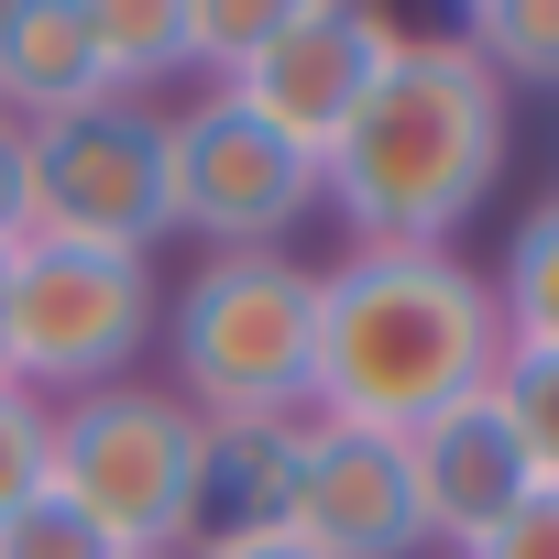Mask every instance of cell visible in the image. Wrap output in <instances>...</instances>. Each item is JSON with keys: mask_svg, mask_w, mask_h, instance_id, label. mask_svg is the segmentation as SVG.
<instances>
[{"mask_svg": "<svg viewBox=\"0 0 559 559\" xmlns=\"http://www.w3.org/2000/svg\"><path fill=\"white\" fill-rule=\"evenodd\" d=\"M515 99L461 34H395L373 99L319 154V209H341L352 252H450L472 209L504 187Z\"/></svg>", "mask_w": 559, "mask_h": 559, "instance_id": "cell-1", "label": "cell"}, {"mask_svg": "<svg viewBox=\"0 0 559 559\" xmlns=\"http://www.w3.org/2000/svg\"><path fill=\"white\" fill-rule=\"evenodd\" d=\"M504 373L493 274L461 252H341L319 263V384L308 417L417 439Z\"/></svg>", "mask_w": 559, "mask_h": 559, "instance_id": "cell-2", "label": "cell"}, {"mask_svg": "<svg viewBox=\"0 0 559 559\" xmlns=\"http://www.w3.org/2000/svg\"><path fill=\"white\" fill-rule=\"evenodd\" d=\"M176 395L198 417H308L319 384V263L297 252H198L165 297Z\"/></svg>", "mask_w": 559, "mask_h": 559, "instance_id": "cell-3", "label": "cell"}, {"mask_svg": "<svg viewBox=\"0 0 559 559\" xmlns=\"http://www.w3.org/2000/svg\"><path fill=\"white\" fill-rule=\"evenodd\" d=\"M198 461H209V417L176 384H99L78 406H56V461L45 483L121 548V559H187L198 548Z\"/></svg>", "mask_w": 559, "mask_h": 559, "instance_id": "cell-4", "label": "cell"}, {"mask_svg": "<svg viewBox=\"0 0 559 559\" xmlns=\"http://www.w3.org/2000/svg\"><path fill=\"white\" fill-rule=\"evenodd\" d=\"M154 330H165L154 263L67 252V241H23L12 252V384L34 406H78L99 384H132Z\"/></svg>", "mask_w": 559, "mask_h": 559, "instance_id": "cell-5", "label": "cell"}, {"mask_svg": "<svg viewBox=\"0 0 559 559\" xmlns=\"http://www.w3.org/2000/svg\"><path fill=\"white\" fill-rule=\"evenodd\" d=\"M23 176H34V230H23V241L154 263V241L176 230L165 110H143V99H99V110H78V121H34V132H23Z\"/></svg>", "mask_w": 559, "mask_h": 559, "instance_id": "cell-6", "label": "cell"}, {"mask_svg": "<svg viewBox=\"0 0 559 559\" xmlns=\"http://www.w3.org/2000/svg\"><path fill=\"white\" fill-rule=\"evenodd\" d=\"M165 165H176V230H198L209 252H286V230L319 209V154L252 121L230 88L165 110Z\"/></svg>", "mask_w": 559, "mask_h": 559, "instance_id": "cell-7", "label": "cell"}, {"mask_svg": "<svg viewBox=\"0 0 559 559\" xmlns=\"http://www.w3.org/2000/svg\"><path fill=\"white\" fill-rule=\"evenodd\" d=\"M384 56H395V23L384 12H362V0H286L274 45L230 78V99L252 121H274L297 154H330L352 132V110L373 99Z\"/></svg>", "mask_w": 559, "mask_h": 559, "instance_id": "cell-8", "label": "cell"}, {"mask_svg": "<svg viewBox=\"0 0 559 559\" xmlns=\"http://www.w3.org/2000/svg\"><path fill=\"white\" fill-rule=\"evenodd\" d=\"M286 526L319 559H428V504H417L406 439L308 417V461H297V515Z\"/></svg>", "mask_w": 559, "mask_h": 559, "instance_id": "cell-9", "label": "cell"}, {"mask_svg": "<svg viewBox=\"0 0 559 559\" xmlns=\"http://www.w3.org/2000/svg\"><path fill=\"white\" fill-rule=\"evenodd\" d=\"M406 461H417V504H428V548H472V537H493L526 493H537V472H526V450H515V428H504V406H493V384L472 395V406H450V417H428L417 439H406Z\"/></svg>", "mask_w": 559, "mask_h": 559, "instance_id": "cell-10", "label": "cell"}, {"mask_svg": "<svg viewBox=\"0 0 559 559\" xmlns=\"http://www.w3.org/2000/svg\"><path fill=\"white\" fill-rule=\"evenodd\" d=\"M99 34H88V0H0V121H78L99 110Z\"/></svg>", "mask_w": 559, "mask_h": 559, "instance_id": "cell-11", "label": "cell"}, {"mask_svg": "<svg viewBox=\"0 0 559 559\" xmlns=\"http://www.w3.org/2000/svg\"><path fill=\"white\" fill-rule=\"evenodd\" d=\"M297 461H308V417H209L198 548L209 537H274L297 515Z\"/></svg>", "mask_w": 559, "mask_h": 559, "instance_id": "cell-12", "label": "cell"}, {"mask_svg": "<svg viewBox=\"0 0 559 559\" xmlns=\"http://www.w3.org/2000/svg\"><path fill=\"white\" fill-rule=\"evenodd\" d=\"M88 34H99V78L110 99H143L165 78H187V0H88Z\"/></svg>", "mask_w": 559, "mask_h": 559, "instance_id": "cell-13", "label": "cell"}, {"mask_svg": "<svg viewBox=\"0 0 559 559\" xmlns=\"http://www.w3.org/2000/svg\"><path fill=\"white\" fill-rule=\"evenodd\" d=\"M493 319H504V352H559V198H537L504 241V274H493Z\"/></svg>", "mask_w": 559, "mask_h": 559, "instance_id": "cell-14", "label": "cell"}, {"mask_svg": "<svg viewBox=\"0 0 559 559\" xmlns=\"http://www.w3.org/2000/svg\"><path fill=\"white\" fill-rule=\"evenodd\" d=\"M461 45L493 67V88H559V0H472Z\"/></svg>", "mask_w": 559, "mask_h": 559, "instance_id": "cell-15", "label": "cell"}, {"mask_svg": "<svg viewBox=\"0 0 559 559\" xmlns=\"http://www.w3.org/2000/svg\"><path fill=\"white\" fill-rule=\"evenodd\" d=\"M274 23H286V0H187V78L230 88L274 45Z\"/></svg>", "mask_w": 559, "mask_h": 559, "instance_id": "cell-16", "label": "cell"}, {"mask_svg": "<svg viewBox=\"0 0 559 559\" xmlns=\"http://www.w3.org/2000/svg\"><path fill=\"white\" fill-rule=\"evenodd\" d=\"M493 406H504V428H515L526 472H537V483H559V352H504Z\"/></svg>", "mask_w": 559, "mask_h": 559, "instance_id": "cell-17", "label": "cell"}, {"mask_svg": "<svg viewBox=\"0 0 559 559\" xmlns=\"http://www.w3.org/2000/svg\"><path fill=\"white\" fill-rule=\"evenodd\" d=\"M45 461H56V406H34L23 384H0V526L45 493Z\"/></svg>", "mask_w": 559, "mask_h": 559, "instance_id": "cell-18", "label": "cell"}, {"mask_svg": "<svg viewBox=\"0 0 559 559\" xmlns=\"http://www.w3.org/2000/svg\"><path fill=\"white\" fill-rule=\"evenodd\" d=\"M0 559H121V548H110V537H99V526H88V515L45 483L12 526H0Z\"/></svg>", "mask_w": 559, "mask_h": 559, "instance_id": "cell-19", "label": "cell"}, {"mask_svg": "<svg viewBox=\"0 0 559 559\" xmlns=\"http://www.w3.org/2000/svg\"><path fill=\"white\" fill-rule=\"evenodd\" d=\"M461 559H559V483H537V493H526L493 537H472Z\"/></svg>", "mask_w": 559, "mask_h": 559, "instance_id": "cell-20", "label": "cell"}, {"mask_svg": "<svg viewBox=\"0 0 559 559\" xmlns=\"http://www.w3.org/2000/svg\"><path fill=\"white\" fill-rule=\"evenodd\" d=\"M34 230V176H23V121H0V252H23Z\"/></svg>", "mask_w": 559, "mask_h": 559, "instance_id": "cell-21", "label": "cell"}, {"mask_svg": "<svg viewBox=\"0 0 559 559\" xmlns=\"http://www.w3.org/2000/svg\"><path fill=\"white\" fill-rule=\"evenodd\" d=\"M187 559H319L297 526H274V537H209V548H187Z\"/></svg>", "mask_w": 559, "mask_h": 559, "instance_id": "cell-22", "label": "cell"}, {"mask_svg": "<svg viewBox=\"0 0 559 559\" xmlns=\"http://www.w3.org/2000/svg\"><path fill=\"white\" fill-rule=\"evenodd\" d=\"M0 384H12V252H0Z\"/></svg>", "mask_w": 559, "mask_h": 559, "instance_id": "cell-23", "label": "cell"}]
</instances>
